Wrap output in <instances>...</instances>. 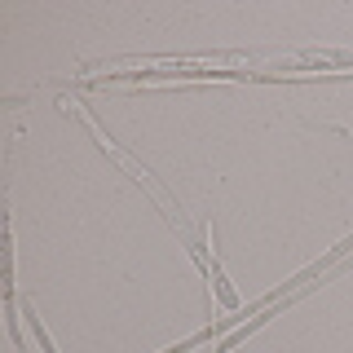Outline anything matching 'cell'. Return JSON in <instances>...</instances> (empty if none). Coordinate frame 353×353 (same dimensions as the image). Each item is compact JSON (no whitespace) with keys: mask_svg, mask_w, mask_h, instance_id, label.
<instances>
[{"mask_svg":"<svg viewBox=\"0 0 353 353\" xmlns=\"http://www.w3.org/2000/svg\"><path fill=\"white\" fill-rule=\"evenodd\" d=\"M199 345H216V331H212V323H208L203 331H194V336L176 340V345H168V349H159V353H194Z\"/></svg>","mask_w":353,"mask_h":353,"instance_id":"cell-1","label":"cell"}]
</instances>
